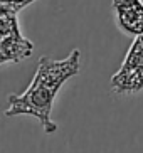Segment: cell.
<instances>
[{"mask_svg": "<svg viewBox=\"0 0 143 153\" xmlns=\"http://www.w3.org/2000/svg\"><path fill=\"white\" fill-rule=\"evenodd\" d=\"M81 69V52L72 49L67 57L56 61L52 57H40L34 79L24 93L9 94V108L5 116H34L47 135L57 130L52 121V106L59 94V89L66 81L74 77Z\"/></svg>", "mask_w": 143, "mask_h": 153, "instance_id": "obj_1", "label": "cell"}, {"mask_svg": "<svg viewBox=\"0 0 143 153\" xmlns=\"http://www.w3.org/2000/svg\"><path fill=\"white\" fill-rule=\"evenodd\" d=\"M19 12L0 7V62L17 64L31 57L34 44L22 36L19 25Z\"/></svg>", "mask_w": 143, "mask_h": 153, "instance_id": "obj_2", "label": "cell"}, {"mask_svg": "<svg viewBox=\"0 0 143 153\" xmlns=\"http://www.w3.org/2000/svg\"><path fill=\"white\" fill-rule=\"evenodd\" d=\"M109 86L116 94H135L143 91V34L133 39L121 68L111 76Z\"/></svg>", "mask_w": 143, "mask_h": 153, "instance_id": "obj_3", "label": "cell"}, {"mask_svg": "<svg viewBox=\"0 0 143 153\" xmlns=\"http://www.w3.org/2000/svg\"><path fill=\"white\" fill-rule=\"evenodd\" d=\"M116 27L130 37L143 34V0H111Z\"/></svg>", "mask_w": 143, "mask_h": 153, "instance_id": "obj_4", "label": "cell"}, {"mask_svg": "<svg viewBox=\"0 0 143 153\" xmlns=\"http://www.w3.org/2000/svg\"><path fill=\"white\" fill-rule=\"evenodd\" d=\"M37 0H0V7H5V9H10L13 12H20L22 9H25L27 5L34 4Z\"/></svg>", "mask_w": 143, "mask_h": 153, "instance_id": "obj_5", "label": "cell"}]
</instances>
